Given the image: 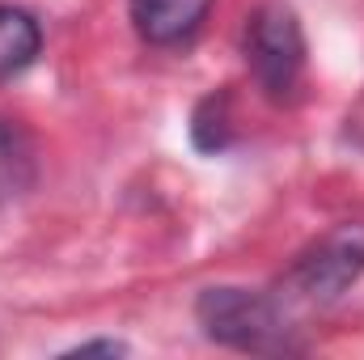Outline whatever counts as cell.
I'll use <instances>...</instances> for the list:
<instances>
[{
	"label": "cell",
	"mask_w": 364,
	"mask_h": 360,
	"mask_svg": "<svg viewBox=\"0 0 364 360\" xmlns=\"http://www.w3.org/2000/svg\"><path fill=\"white\" fill-rule=\"evenodd\" d=\"M246 68L255 77V85L267 93L272 102H288L301 90V73H305V30L292 4L284 0H263L250 17H246Z\"/></svg>",
	"instance_id": "cell-1"
},
{
	"label": "cell",
	"mask_w": 364,
	"mask_h": 360,
	"mask_svg": "<svg viewBox=\"0 0 364 360\" xmlns=\"http://www.w3.org/2000/svg\"><path fill=\"white\" fill-rule=\"evenodd\" d=\"M199 327L208 339L237 348V352H284L288 322L272 297L250 288H208L195 301Z\"/></svg>",
	"instance_id": "cell-2"
},
{
	"label": "cell",
	"mask_w": 364,
	"mask_h": 360,
	"mask_svg": "<svg viewBox=\"0 0 364 360\" xmlns=\"http://www.w3.org/2000/svg\"><path fill=\"white\" fill-rule=\"evenodd\" d=\"M360 275H364V221H348V225H335L331 233H322L292 263L284 284L296 297L326 305V301L343 297Z\"/></svg>",
	"instance_id": "cell-3"
},
{
	"label": "cell",
	"mask_w": 364,
	"mask_h": 360,
	"mask_svg": "<svg viewBox=\"0 0 364 360\" xmlns=\"http://www.w3.org/2000/svg\"><path fill=\"white\" fill-rule=\"evenodd\" d=\"M127 9H132L136 34H140L144 43H153V47H174V43L191 38V34L203 26L212 0H127Z\"/></svg>",
	"instance_id": "cell-4"
},
{
	"label": "cell",
	"mask_w": 364,
	"mask_h": 360,
	"mask_svg": "<svg viewBox=\"0 0 364 360\" xmlns=\"http://www.w3.org/2000/svg\"><path fill=\"white\" fill-rule=\"evenodd\" d=\"M43 51V30L26 9L0 4V81L30 68Z\"/></svg>",
	"instance_id": "cell-5"
},
{
	"label": "cell",
	"mask_w": 364,
	"mask_h": 360,
	"mask_svg": "<svg viewBox=\"0 0 364 360\" xmlns=\"http://www.w3.org/2000/svg\"><path fill=\"white\" fill-rule=\"evenodd\" d=\"M191 136H195V144L203 153H216V149L229 144V93H212V97L199 102Z\"/></svg>",
	"instance_id": "cell-6"
},
{
	"label": "cell",
	"mask_w": 364,
	"mask_h": 360,
	"mask_svg": "<svg viewBox=\"0 0 364 360\" xmlns=\"http://www.w3.org/2000/svg\"><path fill=\"white\" fill-rule=\"evenodd\" d=\"M93 352H106V356H123L127 348H123V344H114V339H93V344H81V348H73L68 356H93Z\"/></svg>",
	"instance_id": "cell-7"
}]
</instances>
